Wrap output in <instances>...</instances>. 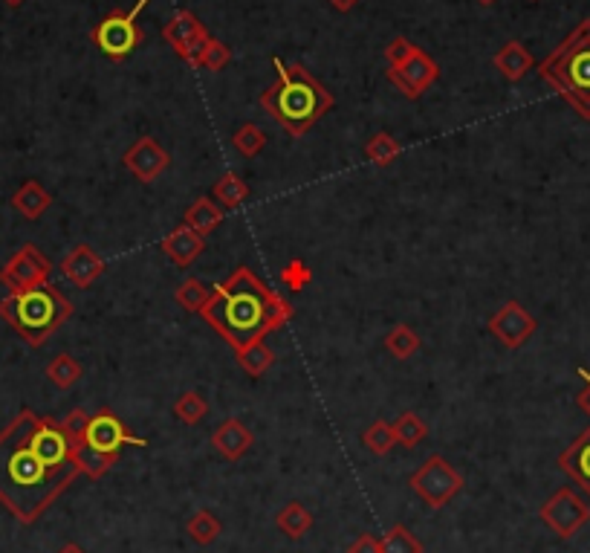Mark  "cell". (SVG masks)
Segmentation results:
<instances>
[{
  "mask_svg": "<svg viewBox=\"0 0 590 553\" xmlns=\"http://www.w3.org/2000/svg\"><path fill=\"white\" fill-rule=\"evenodd\" d=\"M463 475L443 458L431 455L429 461L408 478V487L429 504L431 510H443L463 490Z\"/></svg>",
  "mask_w": 590,
  "mask_h": 553,
  "instance_id": "8992f818",
  "label": "cell"
},
{
  "mask_svg": "<svg viewBox=\"0 0 590 553\" xmlns=\"http://www.w3.org/2000/svg\"><path fill=\"white\" fill-rule=\"evenodd\" d=\"M394 435H397V446L414 449L417 443L426 441L429 426H426V420L417 415V412H403V415L394 420Z\"/></svg>",
  "mask_w": 590,
  "mask_h": 553,
  "instance_id": "83f0119b",
  "label": "cell"
},
{
  "mask_svg": "<svg viewBox=\"0 0 590 553\" xmlns=\"http://www.w3.org/2000/svg\"><path fill=\"white\" fill-rule=\"evenodd\" d=\"M206 415H209V403H206L203 394H197V391H186V394L174 403V417H177L180 423H186V426L200 423Z\"/></svg>",
  "mask_w": 590,
  "mask_h": 553,
  "instance_id": "e575fe53",
  "label": "cell"
},
{
  "mask_svg": "<svg viewBox=\"0 0 590 553\" xmlns=\"http://www.w3.org/2000/svg\"><path fill=\"white\" fill-rule=\"evenodd\" d=\"M281 278H284V284L290 287V290H304L307 287V281L313 278V273H310V267L304 264V261H290L284 270H281Z\"/></svg>",
  "mask_w": 590,
  "mask_h": 553,
  "instance_id": "f35d334b",
  "label": "cell"
},
{
  "mask_svg": "<svg viewBox=\"0 0 590 553\" xmlns=\"http://www.w3.org/2000/svg\"><path fill=\"white\" fill-rule=\"evenodd\" d=\"M478 3H481V6H492L495 0H478Z\"/></svg>",
  "mask_w": 590,
  "mask_h": 553,
  "instance_id": "bcb514c9",
  "label": "cell"
},
{
  "mask_svg": "<svg viewBox=\"0 0 590 553\" xmlns=\"http://www.w3.org/2000/svg\"><path fill=\"white\" fill-rule=\"evenodd\" d=\"M223 218H226V209L223 206H217L212 197H197L191 206L186 209V226H191L194 232H200L203 238L206 235H212L217 226L223 223Z\"/></svg>",
  "mask_w": 590,
  "mask_h": 553,
  "instance_id": "44dd1931",
  "label": "cell"
},
{
  "mask_svg": "<svg viewBox=\"0 0 590 553\" xmlns=\"http://www.w3.org/2000/svg\"><path fill=\"white\" fill-rule=\"evenodd\" d=\"M220 519H217L212 510H194L191 516H188L186 522V533L191 536V542H197V545H212L217 542V536H220Z\"/></svg>",
  "mask_w": 590,
  "mask_h": 553,
  "instance_id": "d4e9b609",
  "label": "cell"
},
{
  "mask_svg": "<svg viewBox=\"0 0 590 553\" xmlns=\"http://www.w3.org/2000/svg\"><path fill=\"white\" fill-rule=\"evenodd\" d=\"M122 163H125V168L134 174L139 183L148 186V183H154L157 177H162V174L168 171V166H171V154H168L154 137H142L136 139L134 145L125 151Z\"/></svg>",
  "mask_w": 590,
  "mask_h": 553,
  "instance_id": "5bb4252c",
  "label": "cell"
},
{
  "mask_svg": "<svg viewBox=\"0 0 590 553\" xmlns=\"http://www.w3.org/2000/svg\"><path fill=\"white\" fill-rule=\"evenodd\" d=\"M212 197H215L217 206H223V209H238L243 200L249 197V183L243 180L238 171H226L212 186Z\"/></svg>",
  "mask_w": 590,
  "mask_h": 553,
  "instance_id": "603a6c76",
  "label": "cell"
},
{
  "mask_svg": "<svg viewBox=\"0 0 590 553\" xmlns=\"http://www.w3.org/2000/svg\"><path fill=\"white\" fill-rule=\"evenodd\" d=\"M255 435L243 426V420L238 417H226L215 432H212V446L217 449V455H223L226 461H241L243 455L252 449Z\"/></svg>",
  "mask_w": 590,
  "mask_h": 553,
  "instance_id": "e0dca14e",
  "label": "cell"
},
{
  "mask_svg": "<svg viewBox=\"0 0 590 553\" xmlns=\"http://www.w3.org/2000/svg\"><path fill=\"white\" fill-rule=\"evenodd\" d=\"M73 458H76V464H79L81 475H87V478H93V481H99L105 472L113 470V464L119 461L116 455H105V452H96V449H90V446H76L73 449Z\"/></svg>",
  "mask_w": 590,
  "mask_h": 553,
  "instance_id": "484cf974",
  "label": "cell"
},
{
  "mask_svg": "<svg viewBox=\"0 0 590 553\" xmlns=\"http://www.w3.org/2000/svg\"><path fill=\"white\" fill-rule=\"evenodd\" d=\"M73 313V302L50 281L0 299V319L18 336H24L32 348H41L61 325L70 322Z\"/></svg>",
  "mask_w": 590,
  "mask_h": 553,
  "instance_id": "277c9868",
  "label": "cell"
},
{
  "mask_svg": "<svg viewBox=\"0 0 590 553\" xmlns=\"http://www.w3.org/2000/svg\"><path fill=\"white\" fill-rule=\"evenodd\" d=\"M209 293H212V290H206L203 281L186 278V281L174 290V299H177V305L183 307V310H188V313H200L203 305L209 302Z\"/></svg>",
  "mask_w": 590,
  "mask_h": 553,
  "instance_id": "836d02e7",
  "label": "cell"
},
{
  "mask_svg": "<svg viewBox=\"0 0 590 553\" xmlns=\"http://www.w3.org/2000/svg\"><path fill=\"white\" fill-rule=\"evenodd\" d=\"M90 38L110 61H125L145 41V32L128 9H113L108 18L90 29Z\"/></svg>",
  "mask_w": 590,
  "mask_h": 553,
  "instance_id": "52a82bcc",
  "label": "cell"
},
{
  "mask_svg": "<svg viewBox=\"0 0 590 553\" xmlns=\"http://www.w3.org/2000/svg\"><path fill=\"white\" fill-rule=\"evenodd\" d=\"M229 61H232V50H229L223 41L209 38V41H206V47H203V53H200L197 70H212V73H220Z\"/></svg>",
  "mask_w": 590,
  "mask_h": 553,
  "instance_id": "d590c367",
  "label": "cell"
},
{
  "mask_svg": "<svg viewBox=\"0 0 590 553\" xmlns=\"http://www.w3.org/2000/svg\"><path fill=\"white\" fill-rule=\"evenodd\" d=\"M3 3H6V6H12V9H18V6H21L24 0H3Z\"/></svg>",
  "mask_w": 590,
  "mask_h": 553,
  "instance_id": "f6af8a7d",
  "label": "cell"
},
{
  "mask_svg": "<svg viewBox=\"0 0 590 553\" xmlns=\"http://www.w3.org/2000/svg\"><path fill=\"white\" fill-rule=\"evenodd\" d=\"M538 76L590 122V18H585L538 64Z\"/></svg>",
  "mask_w": 590,
  "mask_h": 553,
  "instance_id": "5b68a950",
  "label": "cell"
},
{
  "mask_svg": "<svg viewBox=\"0 0 590 553\" xmlns=\"http://www.w3.org/2000/svg\"><path fill=\"white\" fill-rule=\"evenodd\" d=\"M81 470L61 420L21 409L0 429V504L21 522H38Z\"/></svg>",
  "mask_w": 590,
  "mask_h": 553,
  "instance_id": "6da1fadb",
  "label": "cell"
},
{
  "mask_svg": "<svg viewBox=\"0 0 590 553\" xmlns=\"http://www.w3.org/2000/svg\"><path fill=\"white\" fill-rule=\"evenodd\" d=\"M348 553H382V542L371 536V533H362L353 545L348 548Z\"/></svg>",
  "mask_w": 590,
  "mask_h": 553,
  "instance_id": "ab89813d",
  "label": "cell"
},
{
  "mask_svg": "<svg viewBox=\"0 0 590 553\" xmlns=\"http://www.w3.org/2000/svg\"><path fill=\"white\" fill-rule=\"evenodd\" d=\"M538 519L550 527L559 539H573L590 522V507L588 501L576 496L570 487H562L541 504Z\"/></svg>",
  "mask_w": 590,
  "mask_h": 553,
  "instance_id": "ba28073f",
  "label": "cell"
},
{
  "mask_svg": "<svg viewBox=\"0 0 590 553\" xmlns=\"http://www.w3.org/2000/svg\"><path fill=\"white\" fill-rule=\"evenodd\" d=\"M437 79H440V64L426 50H417L397 70L388 67V82L394 84L405 99H420Z\"/></svg>",
  "mask_w": 590,
  "mask_h": 553,
  "instance_id": "7c38bea8",
  "label": "cell"
},
{
  "mask_svg": "<svg viewBox=\"0 0 590 553\" xmlns=\"http://www.w3.org/2000/svg\"><path fill=\"white\" fill-rule=\"evenodd\" d=\"M105 267H108L105 258L90 247V244L73 247L64 255V261H61V273H64V278H67L73 287H79V290H87L96 278L105 273Z\"/></svg>",
  "mask_w": 590,
  "mask_h": 553,
  "instance_id": "9a60e30c",
  "label": "cell"
},
{
  "mask_svg": "<svg viewBox=\"0 0 590 553\" xmlns=\"http://www.w3.org/2000/svg\"><path fill=\"white\" fill-rule=\"evenodd\" d=\"M81 443L96 449V452L116 455V458H119L122 446H148V441L134 438V432L122 423V417L116 415L113 409H99L96 415H90V426H87V435Z\"/></svg>",
  "mask_w": 590,
  "mask_h": 553,
  "instance_id": "8fae6325",
  "label": "cell"
},
{
  "mask_svg": "<svg viewBox=\"0 0 590 553\" xmlns=\"http://www.w3.org/2000/svg\"><path fill=\"white\" fill-rule=\"evenodd\" d=\"M417 50H420L417 44H411L405 35H397V38L385 47V61H388V67H391V70H397V67H403L405 61L414 56Z\"/></svg>",
  "mask_w": 590,
  "mask_h": 553,
  "instance_id": "74e56055",
  "label": "cell"
},
{
  "mask_svg": "<svg viewBox=\"0 0 590 553\" xmlns=\"http://www.w3.org/2000/svg\"><path fill=\"white\" fill-rule=\"evenodd\" d=\"M379 542H382V553H426L423 542L405 525H394Z\"/></svg>",
  "mask_w": 590,
  "mask_h": 553,
  "instance_id": "d6a6232c",
  "label": "cell"
},
{
  "mask_svg": "<svg viewBox=\"0 0 590 553\" xmlns=\"http://www.w3.org/2000/svg\"><path fill=\"white\" fill-rule=\"evenodd\" d=\"M50 206H53V194L47 192L38 180H27L24 186H18V192L12 194V209H18V215L27 221H41Z\"/></svg>",
  "mask_w": 590,
  "mask_h": 553,
  "instance_id": "ffe728a7",
  "label": "cell"
},
{
  "mask_svg": "<svg viewBox=\"0 0 590 553\" xmlns=\"http://www.w3.org/2000/svg\"><path fill=\"white\" fill-rule=\"evenodd\" d=\"M492 64H495V70L507 79V82H521L530 70H533V56H530V50L521 44V41H507L495 56H492Z\"/></svg>",
  "mask_w": 590,
  "mask_h": 553,
  "instance_id": "d6986e66",
  "label": "cell"
},
{
  "mask_svg": "<svg viewBox=\"0 0 590 553\" xmlns=\"http://www.w3.org/2000/svg\"><path fill=\"white\" fill-rule=\"evenodd\" d=\"M235 357H238V365L243 368V374H246V377H252V380H258V377H264L269 368H272V362H275V351H272L267 342L261 339V342H252L249 348L238 351Z\"/></svg>",
  "mask_w": 590,
  "mask_h": 553,
  "instance_id": "cb8c5ba5",
  "label": "cell"
},
{
  "mask_svg": "<svg viewBox=\"0 0 590 553\" xmlns=\"http://www.w3.org/2000/svg\"><path fill=\"white\" fill-rule=\"evenodd\" d=\"M275 67L278 79L261 93V108L290 137H304L336 105V99L316 76H310L304 64H284L281 58H275Z\"/></svg>",
  "mask_w": 590,
  "mask_h": 553,
  "instance_id": "3957f363",
  "label": "cell"
},
{
  "mask_svg": "<svg viewBox=\"0 0 590 553\" xmlns=\"http://www.w3.org/2000/svg\"><path fill=\"white\" fill-rule=\"evenodd\" d=\"M579 377L585 380V388L579 391V397H576V403H579V409L590 417V371L585 368H579Z\"/></svg>",
  "mask_w": 590,
  "mask_h": 553,
  "instance_id": "60d3db41",
  "label": "cell"
},
{
  "mask_svg": "<svg viewBox=\"0 0 590 553\" xmlns=\"http://www.w3.org/2000/svg\"><path fill=\"white\" fill-rule=\"evenodd\" d=\"M400 154H403L400 139H394L391 134H385V131L374 134V137L368 139V145H365V157H368L376 168L391 166Z\"/></svg>",
  "mask_w": 590,
  "mask_h": 553,
  "instance_id": "f1b7e54d",
  "label": "cell"
},
{
  "mask_svg": "<svg viewBox=\"0 0 590 553\" xmlns=\"http://www.w3.org/2000/svg\"><path fill=\"white\" fill-rule=\"evenodd\" d=\"M275 525L287 539H304L310 533V527H313V513L301 501H290V504H284L278 510Z\"/></svg>",
  "mask_w": 590,
  "mask_h": 553,
  "instance_id": "7402d4cb",
  "label": "cell"
},
{
  "mask_svg": "<svg viewBox=\"0 0 590 553\" xmlns=\"http://www.w3.org/2000/svg\"><path fill=\"white\" fill-rule=\"evenodd\" d=\"M420 336L417 331H411L408 325H394L391 331L385 333V348H388V354L391 357H397V360H411L417 351H420Z\"/></svg>",
  "mask_w": 590,
  "mask_h": 553,
  "instance_id": "4316f807",
  "label": "cell"
},
{
  "mask_svg": "<svg viewBox=\"0 0 590 553\" xmlns=\"http://www.w3.org/2000/svg\"><path fill=\"white\" fill-rule=\"evenodd\" d=\"M559 467L590 496V426L559 455Z\"/></svg>",
  "mask_w": 590,
  "mask_h": 553,
  "instance_id": "ac0fdd59",
  "label": "cell"
},
{
  "mask_svg": "<svg viewBox=\"0 0 590 553\" xmlns=\"http://www.w3.org/2000/svg\"><path fill=\"white\" fill-rule=\"evenodd\" d=\"M148 3H151V0H136V6H134V9H128V12H131L134 18H139V12H142V9H145Z\"/></svg>",
  "mask_w": 590,
  "mask_h": 553,
  "instance_id": "7bdbcfd3",
  "label": "cell"
},
{
  "mask_svg": "<svg viewBox=\"0 0 590 553\" xmlns=\"http://www.w3.org/2000/svg\"><path fill=\"white\" fill-rule=\"evenodd\" d=\"M81 374H84V368H81V362L76 357H70V354H58L50 360L47 365V380L58 388H73L81 380Z\"/></svg>",
  "mask_w": 590,
  "mask_h": 553,
  "instance_id": "f546056e",
  "label": "cell"
},
{
  "mask_svg": "<svg viewBox=\"0 0 590 553\" xmlns=\"http://www.w3.org/2000/svg\"><path fill=\"white\" fill-rule=\"evenodd\" d=\"M232 145H235V151H238L241 157L252 160V157H258V154L267 148V134H264L261 125L246 122V125H241V128L232 134Z\"/></svg>",
  "mask_w": 590,
  "mask_h": 553,
  "instance_id": "4dcf8cb0",
  "label": "cell"
},
{
  "mask_svg": "<svg viewBox=\"0 0 590 553\" xmlns=\"http://www.w3.org/2000/svg\"><path fill=\"white\" fill-rule=\"evenodd\" d=\"M362 443H365L374 455H388V452L397 446L394 423H388V420H374V423L362 432Z\"/></svg>",
  "mask_w": 590,
  "mask_h": 553,
  "instance_id": "1f68e13d",
  "label": "cell"
},
{
  "mask_svg": "<svg viewBox=\"0 0 590 553\" xmlns=\"http://www.w3.org/2000/svg\"><path fill=\"white\" fill-rule=\"evenodd\" d=\"M53 273V264L50 258L35 247V244H24L18 249L0 270V284L9 290V293H24V290H32L38 284H44Z\"/></svg>",
  "mask_w": 590,
  "mask_h": 553,
  "instance_id": "9c48e42d",
  "label": "cell"
},
{
  "mask_svg": "<svg viewBox=\"0 0 590 553\" xmlns=\"http://www.w3.org/2000/svg\"><path fill=\"white\" fill-rule=\"evenodd\" d=\"M330 6L339 9V12H350L353 6H359V0H330Z\"/></svg>",
  "mask_w": 590,
  "mask_h": 553,
  "instance_id": "b9f144b4",
  "label": "cell"
},
{
  "mask_svg": "<svg viewBox=\"0 0 590 553\" xmlns=\"http://www.w3.org/2000/svg\"><path fill=\"white\" fill-rule=\"evenodd\" d=\"M160 249L171 258V264L177 267H191L203 252H206V238L200 232H194L191 226L180 223L177 229H171L160 241Z\"/></svg>",
  "mask_w": 590,
  "mask_h": 553,
  "instance_id": "2e32d148",
  "label": "cell"
},
{
  "mask_svg": "<svg viewBox=\"0 0 590 553\" xmlns=\"http://www.w3.org/2000/svg\"><path fill=\"white\" fill-rule=\"evenodd\" d=\"M162 38L168 41V47L177 53V56L188 61L191 67H197L200 61V53L206 47V41L212 38L209 29L200 24V18L188 9H180L168 18V24L162 27Z\"/></svg>",
  "mask_w": 590,
  "mask_h": 553,
  "instance_id": "30bf717a",
  "label": "cell"
},
{
  "mask_svg": "<svg viewBox=\"0 0 590 553\" xmlns=\"http://www.w3.org/2000/svg\"><path fill=\"white\" fill-rule=\"evenodd\" d=\"M58 553H84V551H81L79 545H73V542H70V545H64Z\"/></svg>",
  "mask_w": 590,
  "mask_h": 553,
  "instance_id": "ee69618b",
  "label": "cell"
},
{
  "mask_svg": "<svg viewBox=\"0 0 590 553\" xmlns=\"http://www.w3.org/2000/svg\"><path fill=\"white\" fill-rule=\"evenodd\" d=\"M538 331V322L533 313H527L521 302H507L492 319H489V333L510 351H518L533 333Z\"/></svg>",
  "mask_w": 590,
  "mask_h": 553,
  "instance_id": "4fadbf2b",
  "label": "cell"
},
{
  "mask_svg": "<svg viewBox=\"0 0 590 553\" xmlns=\"http://www.w3.org/2000/svg\"><path fill=\"white\" fill-rule=\"evenodd\" d=\"M87 426H90V415H87L84 409H73L70 415L61 420V429H64V435H67V441L73 443V449L84 441Z\"/></svg>",
  "mask_w": 590,
  "mask_h": 553,
  "instance_id": "8d00e7d4",
  "label": "cell"
},
{
  "mask_svg": "<svg viewBox=\"0 0 590 553\" xmlns=\"http://www.w3.org/2000/svg\"><path fill=\"white\" fill-rule=\"evenodd\" d=\"M200 316L238 354L252 342L281 331L295 316V307L267 287L249 267H238L226 281L212 287Z\"/></svg>",
  "mask_w": 590,
  "mask_h": 553,
  "instance_id": "7a4b0ae2",
  "label": "cell"
}]
</instances>
